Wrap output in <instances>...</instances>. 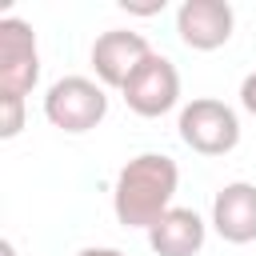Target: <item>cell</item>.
I'll return each mask as SVG.
<instances>
[{
    "label": "cell",
    "mask_w": 256,
    "mask_h": 256,
    "mask_svg": "<svg viewBox=\"0 0 256 256\" xmlns=\"http://www.w3.org/2000/svg\"><path fill=\"white\" fill-rule=\"evenodd\" d=\"M76 256H124L120 248H80Z\"/></svg>",
    "instance_id": "12"
},
{
    "label": "cell",
    "mask_w": 256,
    "mask_h": 256,
    "mask_svg": "<svg viewBox=\"0 0 256 256\" xmlns=\"http://www.w3.org/2000/svg\"><path fill=\"white\" fill-rule=\"evenodd\" d=\"M240 104H244V112L256 116V72L244 76V84H240Z\"/></svg>",
    "instance_id": "11"
},
{
    "label": "cell",
    "mask_w": 256,
    "mask_h": 256,
    "mask_svg": "<svg viewBox=\"0 0 256 256\" xmlns=\"http://www.w3.org/2000/svg\"><path fill=\"white\" fill-rule=\"evenodd\" d=\"M120 96H124V104L136 112V116H164V112H172L176 108V100H180V72H176V64L168 60V56H160V52H152L136 72H132V80L120 88Z\"/></svg>",
    "instance_id": "5"
},
{
    "label": "cell",
    "mask_w": 256,
    "mask_h": 256,
    "mask_svg": "<svg viewBox=\"0 0 256 256\" xmlns=\"http://www.w3.org/2000/svg\"><path fill=\"white\" fill-rule=\"evenodd\" d=\"M0 256H16V244L12 240H0Z\"/></svg>",
    "instance_id": "13"
},
{
    "label": "cell",
    "mask_w": 256,
    "mask_h": 256,
    "mask_svg": "<svg viewBox=\"0 0 256 256\" xmlns=\"http://www.w3.org/2000/svg\"><path fill=\"white\" fill-rule=\"evenodd\" d=\"M40 80L36 32L20 16H0V96H28Z\"/></svg>",
    "instance_id": "4"
},
{
    "label": "cell",
    "mask_w": 256,
    "mask_h": 256,
    "mask_svg": "<svg viewBox=\"0 0 256 256\" xmlns=\"http://www.w3.org/2000/svg\"><path fill=\"white\" fill-rule=\"evenodd\" d=\"M148 56H152V44L128 28H108L92 40V72L104 88H124Z\"/></svg>",
    "instance_id": "6"
},
{
    "label": "cell",
    "mask_w": 256,
    "mask_h": 256,
    "mask_svg": "<svg viewBox=\"0 0 256 256\" xmlns=\"http://www.w3.org/2000/svg\"><path fill=\"white\" fill-rule=\"evenodd\" d=\"M180 188V168L164 152H140L132 156L112 184V212L124 228H152L164 212H172Z\"/></svg>",
    "instance_id": "1"
},
{
    "label": "cell",
    "mask_w": 256,
    "mask_h": 256,
    "mask_svg": "<svg viewBox=\"0 0 256 256\" xmlns=\"http://www.w3.org/2000/svg\"><path fill=\"white\" fill-rule=\"evenodd\" d=\"M212 228L228 244H252L256 240V184L232 180L212 200Z\"/></svg>",
    "instance_id": "8"
},
{
    "label": "cell",
    "mask_w": 256,
    "mask_h": 256,
    "mask_svg": "<svg viewBox=\"0 0 256 256\" xmlns=\"http://www.w3.org/2000/svg\"><path fill=\"white\" fill-rule=\"evenodd\" d=\"M180 140L200 156H224L240 144V120L236 112L216 96H196L180 108Z\"/></svg>",
    "instance_id": "3"
},
{
    "label": "cell",
    "mask_w": 256,
    "mask_h": 256,
    "mask_svg": "<svg viewBox=\"0 0 256 256\" xmlns=\"http://www.w3.org/2000/svg\"><path fill=\"white\" fill-rule=\"evenodd\" d=\"M236 12L228 0H184L176 8V36L192 52H216L232 40Z\"/></svg>",
    "instance_id": "7"
},
{
    "label": "cell",
    "mask_w": 256,
    "mask_h": 256,
    "mask_svg": "<svg viewBox=\"0 0 256 256\" xmlns=\"http://www.w3.org/2000/svg\"><path fill=\"white\" fill-rule=\"evenodd\" d=\"M44 116L52 128L80 136L92 132L104 116H108V92L100 80L88 76H60L48 92H44Z\"/></svg>",
    "instance_id": "2"
},
{
    "label": "cell",
    "mask_w": 256,
    "mask_h": 256,
    "mask_svg": "<svg viewBox=\"0 0 256 256\" xmlns=\"http://www.w3.org/2000/svg\"><path fill=\"white\" fill-rule=\"evenodd\" d=\"M24 128V100L20 96H0V140L20 136Z\"/></svg>",
    "instance_id": "10"
},
{
    "label": "cell",
    "mask_w": 256,
    "mask_h": 256,
    "mask_svg": "<svg viewBox=\"0 0 256 256\" xmlns=\"http://www.w3.org/2000/svg\"><path fill=\"white\" fill-rule=\"evenodd\" d=\"M208 224L192 208H172L148 228V244L156 256H196L204 248Z\"/></svg>",
    "instance_id": "9"
}]
</instances>
